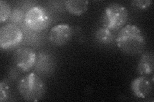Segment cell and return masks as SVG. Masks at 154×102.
Wrapping results in <instances>:
<instances>
[{
    "label": "cell",
    "instance_id": "11",
    "mask_svg": "<svg viewBox=\"0 0 154 102\" xmlns=\"http://www.w3.org/2000/svg\"><path fill=\"white\" fill-rule=\"evenodd\" d=\"M89 1L85 0H68L64 2L66 10L75 16L82 15L88 10Z\"/></svg>",
    "mask_w": 154,
    "mask_h": 102
},
{
    "label": "cell",
    "instance_id": "15",
    "mask_svg": "<svg viewBox=\"0 0 154 102\" xmlns=\"http://www.w3.org/2000/svg\"><path fill=\"white\" fill-rule=\"evenodd\" d=\"M10 96V87L8 82L5 80H2L0 82V101H7Z\"/></svg>",
    "mask_w": 154,
    "mask_h": 102
},
{
    "label": "cell",
    "instance_id": "16",
    "mask_svg": "<svg viewBox=\"0 0 154 102\" xmlns=\"http://www.w3.org/2000/svg\"><path fill=\"white\" fill-rule=\"evenodd\" d=\"M152 0H134L131 1V5L139 10H145L151 6Z\"/></svg>",
    "mask_w": 154,
    "mask_h": 102
},
{
    "label": "cell",
    "instance_id": "9",
    "mask_svg": "<svg viewBox=\"0 0 154 102\" xmlns=\"http://www.w3.org/2000/svg\"><path fill=\"white\" fill-rule=\"evenodd\" d=\"M154 68V56L153 52H145L139 60L137 71L141 76H148L153 74Z\"/></svg>",
    "mask_w": 154,
    "mask_h": 102
},
{
    "label": "cell",
    "instance_id": "7",
    "mask_svg": "<svg viewBox=\"0 0 154 102\" xmlns=\"http://www.w3.org/2000/svg\"><path fill=\"white\" fill-rule=\"evenodd\" d=\"M73 28L68 24H59L52 27L48 35V39L53 44L62 46L69 42L73 36Z\"/></svg>",
    "mask_w": 154,
    "mask_h": 102
},
{
    "label": "cell",
    "instance_id": "14",
    "mask_svg": "<svg viewBox=\"0 0 154 102\" xmlns=\"http://www.w3.org/2000/svg\"><path fill=\"white\" fill-rule=\"evenodd\" d=\"M25 13H24L23 10L19 8H14L12 10L11 15L10 16V21H11V23L17 24H20L25 20Z\"/></svg>",
    "mask_w": 154,
    "mask_h": 102
},
{
    "label": "cell",
    "instance_id": "8",
    "mask_svg": "<svg viewBox=\"0 0 154 102\" xmlns=\"http://www.w3.org/2000/svg\"><path fill=\"white\" fill-rule=\"evenodd\" d=\"M131 87L134 96L138 98L144 99L152 92V84L146 77L141 76L132 81Z\"/></svg>",
    "mask_w": 154,
    "mask_h": 102
},
{
    "label": "cell",
    "instance_id": "4",
    "mask_svg": "<svg viewBox=\"0 0 154 102\" xmlns=\"http://www.w3.org/2000/svg\"><path fill=\"white\" fill-rule=\"evenodd\" d=\"M24 22L31 30L40 31L46 30L51 22V16L48 10L41 6H35L25 13Z\"/></svg>",
    "mask_w": 154,
    "mask_h": 102
},
{
    "label": "cell",
    "instance_id": "3",
    "mask_svg": "<svg viewBox=\"0 0 154 102\" xmlns=\"http://www.w3.org/2000/svg\"><path fill=\"white\" fill-rule=\"evenodd\" d=\"M128 18L127 9L118 3H112L106 7L102 14L101 21L103 27L110 31L122 28Z\"/></svg>",
    "mask_w": 154,
    "mask_h": 102
},
{
    "label": "cell",
    "instance_id": "2",
    "mask_svg": "<svg viewBox=\"0 0 154 102\" xmlns=\"http://www.w3.org/2000/svg\"><path fill=\"white\" fill-rule=\"evenodd\" d=\"M17 90L24 100L38 101L44 98L46 86L37 74L30 73L18 82Z\"/></svg>",
    "mask_w": 154,
    "mask_h": 102
},
{
    "label": "cell",
    "instance_id": "5",
    "mask_svg": "<svg viewBox=\"0 0 154 102\" xmlns=\"http://www.w3.org/2000/svg\"><path fill=\"white\" fill-rule=\"evenodd\" d=\"M23 34L16 24L8 23L0 29V47L4 50L11 49L22 42Z\"/></svg>",
    "mask_w": 154,
    "mask_h": 102
},
{
    "label": "cell",
    "instance_id": "13",
    "mask_svg": "<svg viewBox=\"0 0 154 102\" xmlns=\"http://www.w3.org/2000/svg\"><path fill=\"white\" fill-rule=\"evenodd\" d=\"M12 10L10 4L6 1H0V22L7 21L11 15Z\"/></svg>",
    "mask_w": 154,
    "mask_h": 102
},
{
    "label": "cell",
    "instance_id": "1",
    "mask_svg": "<svg viewBox=\"0 0 154 102\" xmlns=\"http://www.w3.org/2000/svg\"><path fill=\"white\" fill-rule=\"evenodd\" d=\"M116 43L120 50L132 56L141 54L146 47V40L142 30L134 24L123 26L116 38Z\"/></svg>",
    "mask_w": 154,
    "mask_h": 102
},
{
    "label": "cell",
    "instance_id": "6",
    "mask_svg": "<svg viewBox=\"0 0 154 102\" xmlns=\"http://www.w3.org/2000/svg\"><path fill=\"white\" fill-rule=\"evenodd\" d=\"M14 62L17 68L24 73L30 71L35 66L37 55L34 50L29 47L17 48L14 53Z\"/></svg>",
    "mask_w": 154,
    "mask_h": 102
},
{
    "label": "cell",
    "instance_id": "12",
    "mask_svg": "<svg viewBox=\"0 0 154 102\" xmlns=\"http://www.w3.org/2000/svg\"><path fill=\"white\" fill-rule=\"evenodd\" d=\"M96 40L102 44L108 45L111 43L114 39V35L112 31L104 27L99 28L94 33Z\"/></svg>",
    "mask_w": 154,
    "mask_h": 102
},
{
    "label": "cell",
    "instance_id": "10",
    "mask_svg": "<svg viewBox=\"0 0 154 102\" xmlns=\"http://www.w3.org/2000/svg\"><path fill=\"white\" fill-rule=\"evenodd\" d=\"M35 70L41 74H47L54 70L55 67L54 61L50 55L46 53H40L37 56Z\"/></svg>",
    "mask_w": 154,
    "mask_h": 102
}]
</instances>
